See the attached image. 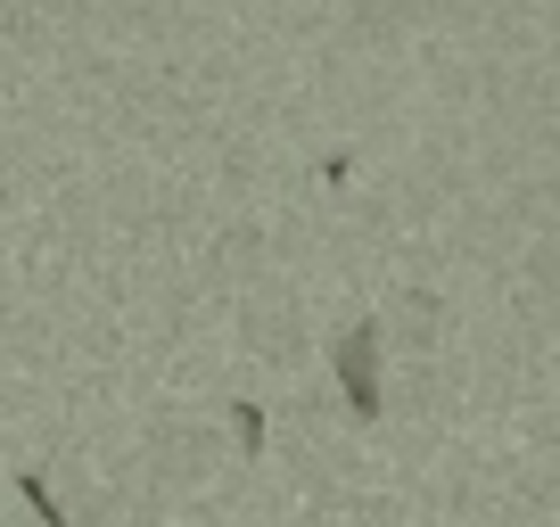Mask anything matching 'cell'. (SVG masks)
Here are the masks:
<instances>
[{"label": "cell", "mask_w": 560, "mask_h": 527, "mask_svg": "<svg viewBox=\"0 0 560 527\" xmlns=\"http://www.w3.org/2000/svg\"><path fill=\"white\" fill-rule=\"evenodd\" d=\"M338 387L363 421H380V321H354L338 330Z\"/></svg>", "instance_id": "6da1fadb"}, {"label": "cell", "mask_w": 560, "mask_h": 527, "mask_svg": "<svg viewBox=\"0 0 560 527\" xmlns=\"http://www.w3.org/2000/svg\"><path fill=\"white\" fill-rule=\"evenodd\" d=\"M18 494H25V503H34V511H42V519H50V527H74V519H67V511H58V503H50V487H42V478H34V470H25V478H18Z\"/></svg>", "instance_id": "7a4b0ae2"}, {"label": "cell", "mask_w": 560, "mask_h": 527, "mask_svg": "<svg viewBox=\"0 0 560 527\" xmlns=\"http://www.w3.org/2000/svg\"><path fill=\"white\" fill-rule=\"evenodd\" d=\"M231 429H240V445H247V454L264 445V412H256V405H240V412H231Z\"/></svg>", "instance_id": "3957f363"}]
</instances>
